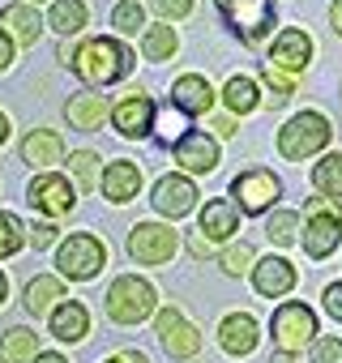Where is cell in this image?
Segmentation results:
<instances>
[{
    "label": "cell",
    "mask_w": 342,
    "mask_h": 363,
    "mask_svg": "<svg viewBox=\"0 0 342 363\" xmlns=\"http://www.w3.org/2000/svg\"><path fill=\"white\" fill-rule=\"evenodd\" d=\"M133 69V52L116 39H86L73 52V73L90 86H111Z\"/></svg>",
    "instance_id": "1"
},
{
    "label": "cell",
    "mask_w": 342,
    "mask_h": 363,
    "mask_svg": "<svg viewBox=\"0 0 342 363\" xmlns=\"http://www.w3.org/2000/svg\"><path fill=\"white\" fill-rule=\"evenodd\" d=\"M329 137H333V124H329L321 111H299V116H291V120L278 128V154H282L287 162H304V158H312L316 150H325Z\"/></svg>",
    "instance_id": "2"
},
{
    "label": "cell",
    "mask_w": 342,
    "mask_h": 363,
    "mask_svg": "<svg viewBox=\"0 0 342 363\" xmlns=\"http://www.w3.org/2000/svg\"><path fill=\"white\" fill-rule=\"evenodd\" d=\"M154 303H158L154 286H150L145 278H137V274L116 278L111 291H107V316L120 320V325H137V320H145V316L154 312Z\"/></svg>",
    "instance_id": "3"
},
{
    "label": "cell",
    "mask_w": 342,
    "mask_h": 363,
    "mask_svg": "<svg viewBox=\"0 0 342 363\" xmlns=\"http://www.w3.org/2000/svg\"><path fill=\"white\" fill-rule=\"evenodd\" d=\"M270 329H274V342H278V350H291V354H299L304 346H316V312L308 308V303H299V299H287L278 312H274V320H270Z\"/></svg>",
    "instance_id": "4"
},
{
    "label": "cell",
    "mask_w": 342,
    "mask_h": 363,
    "mask_svg": "<svg viewBox=\"0 0 342 363\" xmlns=\"http://www.w3.org/2000/svg\"><path fill=\"white\" fill-rule=\"evenodd\" d=\"M299 244H304V252H308L312 261H325V257L342 244V214H338L325 197H312V201H308V227H304Z\"/></svg>",
    "instance_id": "5"
},
{
    "label": "cell",
    "mask_w": 342,
    "mask_h": 363,
    "mask_svg": "<svg viewBox=\"0 0 342 363\" xmlns=\"http://www.w3.org/2000/svg\"><path fill=\"white\" fill-rule=\"evenodd\" d=\"M223 9L227 26L244 39V43H261L274 30V5L270 0H214Z\"/></svg>",
    "instance_id": "6"
},
{
    "label": "cell",
    "mask_w": 342,
    "mask_h": 363,
    "mask_svg": "<svg viewBox=\"0 0 342 363\" xmlns=\"http://www.w3.org/2000/svg\"><path fill=\"white\" fill-rule=\"evenodd\" d=\"M176 248H180V235L162 223H137L128 231V257L137 265H162L176 257Z\"/></svg>",
    "instance_id": "7"
},
{
    "label": "cell",
    "mask_w": 342,
    "mask_h": 363,
    "mask_svg": "<svg viewBox=\"0 0 342 363\" xmlns=\"http://www.w3.org/2000/svg\"><path fill=\"white\" fill-rule=\"evenodd\" d=\"M103 261H107V248H103V244H99L90 231H77V235H69V240L60 244V257H56L60 274H65V278H77V282L94 278V274L103 269Z\"/></svg>",
    "instance_id": "8"
},
{
    "label": "cell",
    "mask_w": 342,
    "mask_h": 363,
    "mask_svg": "<svg viewBox=\"0 0 342 363\" xmlns=\"http://www.w3.org/2000/svg\"><path fill=\"white\" fill-rule=\"evenodd\" d=\"M231 197H236V210L244 214H265L278 197H282V184H278V175L274 171H240L231 179Z\"/></svg>",
    "instance_id": "9"
},
{
    "label": "cell",
    "mask_w": 342,
    "mask_h": 363,
    "mask_svg": "<svg viewBox=\"0 0 342 363\" xmlns=\"http://www.w3.org/2000/svg\"><path fill=\"white\" fill-rule=\"evenodd\" d=\"M154 329H158V342H162V350H167L171 359H193V354L202 350V333L184 320L180 308H162Z\"/></svg>",
    "instance_id": "10"
},
{
    "label": "cell",
    "mask_w": 342,
    "mask_h": 363,
    "mask_svg": "<svg viewBox=\"0 0 342 363\" xmlns=\"http://www.w3.org/2000/svg\"><path fill=\"white\" fill-rule=\"evenodd\" d=\"M154 210L167 218H184L197 210V184L189 175H162L154 184Z\"/></svg>",
    "instance_id": "11"
},
{
    "label": "cell",
    "mask_w": 342,
    "mask_h": 363,
    "mask_svg": "<svg viewBox=\"0 0 342 363\" xmlns=\"http://www.w3.org/2000/svg\"><path fill=\"white\" fill-rule=\"evenodd\" d=\"M26 201H31L35 210H43V214L60 218V214L73 210L77 197H73V189H69V179H65V175H39V179H31Z\"/></svg>",
    "instance_id": "12"
},
{
    "label": "cell",
    "mask_w": 342,
    "mask_h": 363,
    "mask_svg": "<svg viewBox=\"0 0 342 363\" xmlns=\"http://www.w3.org/2000/svg\"><path fill=\"white\" fill-rule=\"evenodd\" d=\"M308 60H312V39H308V30L287 26V30L274 39L265 65H274V69H282V73H299V69H308Z\"/></svg>",
    "instance_id": "13"
},
{
    "label": "cell",
    "mask_w": 342,
    "mask_h": 363,
    "mask_svg": "<svg viewBox=\"0 0 342 363\" xmlns=\"http://www.w3.org/2000/svg\"><path fill=\"white\" fill-rule=\"evenodd\" d=\"M253 286L265 299H282V295L295 291V265L287 257H265V261L253 265Z\"/></svg>",
    "instance_id": "14"
},
{
    "label": "cell",
    "mask_w": 342,
    "mask_h": 363,
    "mask_svg": "<svg viewBox=\"0 0 342 363\" xmlns=\"http://www.w3.org/2000/svg\"><path fill=\"white\" fill-rule=\"evenodd\" d=\"M171 154H176V162L184 167V171H193V175H206V171H214L219 167V141L210 137V133H189L180 145H171Z\"/></svg>",
    "instance_id": "15"
},
{
    "label": "cell",
    "mask_w": 342,
    "mask_h": 363,
    "mask_svg": "<svg viewBox=\"0 0 342 363\" xmlns=\"http://www.w3.org/2000/svg\"><path fill=\"white\" fill-rule=\"evenodd\" d=\"M154 103L145 99V94H128V99H120L116 107H111V124L120 128V137H145L150 128H154Z\"/></svg>",
    "instance_id": "16"
},
{
    "label": "cell",
    "mask_w": 342,
    "mask_h": 363,
    "mask_svg": "<svg viewBox=\"0 0 342 363\" xmlns=\"http://www.w3.org/2000/svg\"><path fill=\"white\" fill-rule=\"evenodd\" d=\"M257 342H261V329H257V320H253L248 312H231V316H223V325H219V346H223L227 354L244 359V354L257 350Z\"/></svg>",
    "instance_id": "17"
},
{
    "label": "cell",
    "mask_w": 342,
    "mask_h": 363,
    "mask_svg": "<svg viewBox=\"0 0 342 363\" xmlns=\"http://www.w3.org/2000/svg\"><path fill=\"white\" fill-rule=\"evenodd\" d=\"M171 107H180L184 116H206L214 107V86L202 73H184L176 86H171Z\"/></svg>",
    "instance_id": "18"
},
{
    "label": "cell",
    "mask_w": 342,
    "mask_h": 363,
    "mask_svg": "<svg viewBox=\"0 0 342 363\" xmlns=\"http://www.w3.org/2000/svg\"><path fill=\"white\" fill-rule=\"evenodd\" d=\"M137 189H141V167H137V162L120 158V162H111V167L103 171V197H107V201L124 206V201L137 197Z\"/></svg>",
    "instance_id": "19"
},
{
    "label": "cell",
    "mask_w": 342,
    "mask_h": 363,
    "mask_svg": "<svg viewBox=\"0 0 342 363\" xmlns=\"http://www.w3.org/2000/svg\"><path fill=\"white\" fill-rule=\"evenodd\" d=\"M236 227H240L236 201H223V197H219V201H206V210H202V227H197L206 240H214V244H219V240H231Z\"/></svg>",
    "instance_id": "20"
},
{
    "label": "cell",
    "mask_w": 342,
    "mask_h": 363,
    "mask_svg": "<svg viewBox=\"0 0 342 363\" xmlns=\"http://www.w3.org/2000/svg\"><path fill=\"white\" fill-rule=\"evenodd\" d=\"M86 329H90V316H86V308H82L77 299H65V303L52 312V333H56L60 342H82Z\"/></svg>",
    "instance_id": "21"
},
{
    "label": "cell",
    "mask_w": 342,
    "mask_h": 363,
    "mask_svg": "<svg viewBox=\"0 0 342 363\" xmlns=\"http://www.w3.org/2000/svg\"><path fill=\"white\" fill-rule=\"evenodd\" d=\"M0 30L13 35L18 43H35L39 30H43V22H39V13L31 5H9V9H0Z\"/></svg>",
    "instance_id": "22"
},
{
    "label": "cell",
    "mask_w": 342,
    "mask_h": 363,
    "mask_svg": "<svg viewBox=\"0 0 342 363\" xmlns=\"http://www.w3.org/2000/svg\"><path fill=\"white\" fill-rule=\"evenodd\" d=\"M60 154H65V145H60V137L48 133V128H35V133L22 141V158H26L31 167H52V162H60Z\"/></svg>",
    "instance_id": "23"
},
{
    "label": "cell",
    "mask_w": 342,
    "mask_h": 363,
    "mask_svg": "<svg viewBox=\"0 0 342 363\" xmlns=\"http://www.w3.org/2000/svg\"><path fill=\"white\" fill-rule=\"evenodd\" d=\"M223 103H227V111L248 116V111H257V107H261V90H257V82H253V77L236 73V77L223 86Z\"/></svg>",
    "instance_id": "24"
},
{
    "label": "cell",
    "mask_w": 342,
    "mask_h": 363,
    "mask_svg": "<svg viewBox=\"0 0 342 363\" xmlns=\"http://www.w3.org/2000/svg\"><path fill=\"white\" fill-rule=\"evenodd\" d=\"M312 189H316L325 201H342V154H325V158L312 167Z\"/></svg>",
    "instance_id": "25"
},
{
    "label": "cell",
    "mask_w": 342,
    "mask_h": 363,
    "mask_svg": "<svg viewBox=\"0 0 342 363\" xmlns=\"http://www.w3.org/2000/svg\"><path fill=\"white\" fill-rule=\"evenodd\" d=\"M65 111H69V124L73 128H99L103 116H107V99L103 94H73Z\"/></svg>",
    "instance_id": "26"
},
{
    "label": "cell",
    "mask_w": 342,
    "mask_h": 363,
    "mask_svg": "<svg viewBox=\"0 0 342 363\" xmlns=\"http://www.w3.org/2000/svg\"><path fill=\"white\" fill-rule=\"evenodd\" d=\"M176 48H180V39H176V30H171V26H145V35H141L145 60H171V56H176Z\"/></svg>",
    "instance_id": "27"
},
{
    "label": "cell",
    "mask_w": 342,
    "mask_h": 363,
    "mask_svg": "<svg viewBox=\"0 0 342 363\" xmlns=\"http://www.w3.org/2000/svg\"><path fill=\"white\" fill-rule=\"evenodd\" d=\"M48 22L60 35H77L86 26V5H82V0H52V18Z\"/></svg>",
    "instance_id": "28"
},
{
    "label": "cell",
    "mask_w": 342,
    "mask_h": 363,
    "mask_svg": "<svg viewBox=\"0 0 342 363\" xmlns=\"http://www.w3.org/2000/svg\"><path fill=\"white\" fill-rule=\"evenodd\" d=\"M56 299H65V291H60V282H56V278H35V282L26 286V308H31L35 316L56 312V308H52Z\"/></svg>",
    "instance_id": "29"
},
{
    "label": "cell",
    "mask_w": 342,
    "mask_h": 363,
    "mask_svg": "<svg viewBox=\"0 0 342 363\" xmlns=\"http://www.w3.org/2000/svg\"><path fill=\"white\" fill-rule=\"evenodd\" d=\"M154 133H158V141H167V145H180L193 128L184 124V111H180V107H162V111L154 116Z\"/></svg>",
    "instance_id": "30"
},
{
    "label": "cell",
    "mask_w": 342,
    "mask_h": 363,
    "mask_svg": "<svg viewBox=\"0 0 342 363\" xmlns=\"http://www.w3.org/2000/svg\"><path fill=\"white\" fill-rule=\"evenodd\" d=\"M265 235H270V244H278V248L295 244V240L304 235V231H299V214H295V210H278V214H270Z\"/></svg>",
    "instance_id": "31"
},
{
    "label": "cell",
    "mask_w": 342,
    "mask_h": 363,
    "mask_svg": "<svg viewBox=\"0 0 342 363\" xmlns=\"http://www.w3.org/2000/svg\"><path fill=\"white\" fill-rule=\"evenodd\" d=\"M261 82L270 86V99H265L270 107H282V103L295 94V73H282V69H274V65L261 69Z\"/></svg>",
    "instance_id": "32"
},
{
    "label": "cell",
    "mask_w": 342,
    "mask_h": 363,
    "mask_svg": "<svg viewBox=\"0 0 342 363\" xmlns=\"http://www.w3.org/2000/svg\"><path fill=\"white\" fill-rule=\"evenodd\" d=\"M111 26H116L120 35H137V30L145 26V9L137 5V0H120V5L111 9Z\"/></svg>",
    "instance_id": "33"
},
{
    "label": "cell",
    "mask_w": 342,
    "mask_h": 363,
    "mask_svg": "<svg viewBox=\"0 0 342 363\" xmlns=\"http://www.w3.org/2000/svg\"><path fill=\"white\" fill-rule=\"evenodd\" d=\"M248 265H257V257H253V244H231L227 252H223V269L231 274V278H244L248 274Z\"/></svg>",
    "instance_id": "34"
},
{
    "label": "cell",
    "mask_w": 342,
    "mask_h": 363,
    "mask_svg": "<svg viewBox=\"0 0 342 363\" xmlns=\"http://www.w3.org/2000/svg\"><path fill=\"white\" fill-rule=\"evenodd\" d=\"M22 244H26V235H22V223H18L13 214H0V257H13Z\"/></svg>",
    "instance_id": "35"
},
{
    "label": "cell",
    "mask_w": 342,
    "mask_h": 363,
    "mask_svg": "<svg viewBox=\"0 0 342 363\" xmlns=\"http://www.w3.org/2000/svg\"><path fill=\"white\" fill-rule=\"evenodd\" d=\"M5 350H9L13 359H35V354H39V350H35V333H31V329H9Z\"/></svg>",
    "instance_id": "36"
},
{
    "label": "cell",
    "mask_w": 342,
    "mask_h": 363,
    "mask_svg": "<svg viewBox=\"0 0 342 363\" xmlns=\"http://www.w3.org/2000/svg\"><path fill=\"white\" fill-rule=\"evenodd\" d=\"M94 154L90 150H77V154H69V167L77 171V179H82V189H94Z\"/></svg>",
    "instance_id": "37"
},
{
    "label": "cell",
    "mask_w": 342,
    "mask_h": 363,
    "mask_svg": "<svg viewBox=\"0 0 342 363\" xmlns=\"http://www.w3.org/2000/svg\"><path fill=\"white\" fill-rule=\"evenodd\" d=\"M312 363H342V337H316Z\"/></svg>",
    "instance_id": "38"
},
{
    "label": "cell",
    "mask_w": 342,
    "mask_h": 363,
    "mask_svg": "<svg viewBox=\"0 0 342 363\" xmlns=\"http://www.w3.org/2000/svg\"><path fill=\"white\" fill-rule=\"evenodd\" d=\"M154 5V13H162V18H189L193 13V0H150Z\"/></svg>",
    "instance_id": "39"
},
{
    "label": "cell",
    "mask_w": 342,
    "mask_h": 363,
    "mask_svg": "<svg viewBox=\"0 0 342 363\" xmlns=\"http://www.w3.org/2000/svg\"><path fill=\"white\" fill-rule=\"evenodd\" d=\"M321 299H325V312H329L333 320H342V282H329V286L321 291Z\"/></svg>",
    "instance_id": "40"
},
{
    "label": "cell",
    "mask_w": 342,
    "mask_h": 363,
    "mask_svg": "<svg viewBox=\"0 0 342 363\" xmlns=\"http://www.w3.org/2000/svg\"><path fill=\"white\" fill-rule=\"evenodd\" d=\"M31 240H35V248H48V244H56V227L52 223H35L31 227Z\"/></svg>",
    "instance_id": "41"
},
{
    "label": "cell",
    "mask_w": 342,
    "mask_h": 363,
    "mask_svg": "<svg viewBox=\"0 0 342 363\" xmlns=\"http://www.w3.org/2000/svg\"><path fill=\"white\" fill-rule=\"evenodd\" d=\"M9 60H13V43H9L5 30H0V69H9Z\"/></svg>",
    "instance_id": "42"
},
{
    "label": "cell",
    "mask_w": 342,
    "mask_h": 363,
    "mask_svg": "<svg viewBox=\"0 0 342 363\" xmlns=\"http://www.w3.org/2000/svg\"><path fill=\"white\" fill-rule=\"evenodd\" d=\"M329 26H333V35H342V0L329 5Z\"/></svg>",
    "instance_id": "43"
},
{
    "label": "cell",
    "mask_w": 342,
    "mask_h": 363,
    "mask_svg": "<svg viewBox=\"0 0 342 363\" xmlns=\"http://www.w3.org/2000/svg\"><path fill=\"white\" fill-rule=\"evenodd\" d=\"M214 133H219V137H231V133H236V120H231V116H219V120H214Z\"/></svg>",
    "instance_id": "44"
},
{
    "label": "cell",
    "mask_w": 342,
    "mask_h": 363,
    "mask_svg": "<svg viewBox=\"0 0 342 363\" xmlns=\"http://www.w3.org/2000/svg\"><path fill=\"white\" fill-rule=\"evenodd\" d=\"M31 363H69V359H65V354H35Z\"/></svg>",
    "instance_id": "45"
},
{
    "label": "cell",
    "mask_w": 342,
    "mask_h": 363,
    "mask_svg": "<svg viewBox=\"0 0 342 363\" xmlns=\"http://www.w3.org/2000/svg\"><path fill=\"white\" fill-rule=\"evenodd\" d=\"M120 359H124V363H150V359H145V354H137V350H124Z\"/></svg>",
    "instance_id": "46"
},
{
    "label": "cell",
    "mask_w": 342,
    "mask_h": 363,
    "mask_svg": "<svg viewBox=\"0 0 342 363\" xmlns=\"http://www.w3.org/2000/svg\"><path fill=\"white\" fill-rule=\"evenodd\" d=\"M270 363H295V354H291V350H278V354H274Z\"/></svg>",
    "instance_id": "47"
},
{
    "label": "cell",
    "mask_w": 342,
    "mask_h": 363,
    "mask_svg": "<svg viewBox=\"0 0 342 363\" xmlns=\"http://www.w3.org/2000/svg\"><path fill=\"white\" fill-rule=\"evenodd\" d=\"M5 137H9V120L0 116V145H5Z\"/></svg>",
    "instance_id": "48"
},
{
    "label": "cell",
    "mask_w": 342,
    "mask_h": 363,
    "mask_svg": "<svg viewBox=\"0 0 342 363\" xmlns=\"http://www.w3.org/2000/svg\"><path fill=\"white\" fill-rule=\"evenodd\" d=\"M5 295H9V278L0 274V303H5Z\"/></svg>",
    "instance_id": "49"
},
{
    "label": "cell",
    "mask_w": 342,
    "mask_h": 363,
    "mask_svg": "<svg viewBox=\"0 0 342 363\" xmlns=\"http://www.w3.org/2000/svg\"><path fill=\"white\" fill-rule=\"evenodd\" d=\"M107 363H124V359H120V354H116V359H107Z\"/></svg>",
    "instance_id": "50"
},
{
    "label": "cell",
    "mask_w": 342,
    "mask_h": 363,
    "mask_svg": "<svg viewBox=\"0 0 342 363\" xmlns=\"http://www.w3.org/2000/svg\"><path fill=\"white\" fill-rule=\"evenodd\" d=\"M0 363H5V354H0Z\"/></svg>",
    "instance_id": "51"
}]
</instances>
